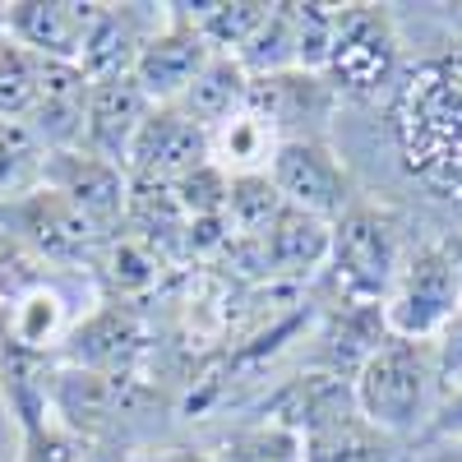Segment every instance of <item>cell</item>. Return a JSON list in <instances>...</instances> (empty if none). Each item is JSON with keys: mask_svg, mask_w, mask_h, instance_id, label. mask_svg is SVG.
<instances>
[{"mask_svg": "<svg viewBox=\"0 0 462 462\" xmlns=\"http://www.w3.org/2000/svg\"><path fill=\"white\" fill-rule=\"evenodd\" d=\"M393 139L420 189L462 204V51L430 56L402 74L393 93Z\"/></svg>", "mask_w": 462, "mask_h": 462, "instance_id": "1", "label": "cell"}, {"mask_svg": "<svg viewBox=\"0 0 462 462\" xmlns=\"http://www.w3.org/2000/svg\"><path fill=\"white\" fill-rule=\"evenodd\" d=\"M273 420L300 435L305 462H411L416 444L379 430L361 416L352 379L305 370L273 398Z\"/></svg>", "mask_w": 462, "mask_h": 462, "instance_id": "2", "label": "cell"}, {"mask_svg": "<svg viewBox=\"0 0 462 462\" xmlns=\"http://www.w3.org/2000/svg\"><path fill=\"white\" fill-rule=\"evenodd\" d=\"M352 393H356V407L365 420H374L379 430H389L420 448V439H426L430 420L444 402L430 342L383 333V342L356 370Z\"/></svg>", "mask_w": 462, "mask_h": 462, "instance_id": "3", "label": "cell"}, {"mask_svg": "<svg viewBox=\"0 0 462 462\" xmlns=\"http://www.w3.org/2000/svg\"><path fill=\"white\" fill-rule=\"evenodd\" d=\"M411 245L416 241L407 236V217L393 204L356 199L328 231L324 278L342 305H383Z\"/></svg>", "mask_w": 462, "mask_h": 462, "instance_id": "4", "label": "cell"}, {"mask_svg": "<svg viewBox=\"0 0 462 462\" xmlns=\"http://www.w3.org/2000/svg\"><path fill=\"white\" fill-rule=\"evenodd\" d=\"M407 74L402 32L389 5H333V47L324 79L337 102H383Z\"/></svg>", "mask_w": 462, "mask_h": 462, "instance_id": "5", "label": "cell"}, {"mask_svg": "<svg viewBox=\"0 0 462 462\" xmlns=\"http://www.w3.org/2000/svg\"><path fill=\"white\" fill-rule=\"evenodd\" d=\"M457 310H462V278L444 236L411 245L393 291L383 296V328L393 337L430 342Z\"/></svg>", "mask_w": 462, "mask_h": 462, "instance_id": "6", "label": "cell"}, {"mask_svg": "<svg viewBox=\"0 0 462 462\" xmlns=\"http://www.w3.org/2000/svg\"><path fill=\"white\" fill-rule=\"evenodd\" d=\"M0 231L14 236L32 259H42L51 268H84L97 259V250L106 241L79 208L47 185H37L32 195L0 208Z\"/></svg>", "mask_w": 462, "mask_h": 462, "instance_id": "7", "label": "cell"}, {"mask_svg": "<svg viewBox=\"0 0 462 462\" xmlns=\"http://www.w3.org/2000/svg\"><path fill=\"white\" fill-rule=\"evenodd\" d=\"M268 180H273V189L282 195L287 208L315 213L324 222H337L356 204L352 171H346V162L333 152L328 139H287V143H278Z\"/></svg>", "mask_w": 462, "mask_h": 462, "instance_id": "8", "label": "cell"}, {"mask_svg": "<svg viewBox=\"0 0 462 462\" xmlns=\"http://www.w3.org/2000/svg\"><path fill=\"white\" fill-rule=\"evenodd\" d=\"M42 185L56 189L60 199H69L102 236H116L130 217V176L125 167L93 158L88 148H60L47 152L42 162Z\"/></svg>", "mask_w": 462, "mask_h": 462, "instance_id": "9", "label": "cell"}, {"mask_svg": "<svg viewBox=\"0 0 462 462\" xmlns=\"http://www.w3.org/2000/svg\"><path fill=\"white\" fill-rule=\"evenodd\" d=\"M245 111H254L282 143L287 139H328V125L337 116V93L328 88L324 74H310V69L263 74V79H250Z\"/></svg>", "mask_w": 462, "mask_h": 462, "instance_id": "10", "label": "cell"}, {"mask_svg": "<svg viewBox=\"0 0 462 462\" xmlns=\"http://www.w3.org/2000/svg\"><path fill=\"white\" fill-rule=\"evenodd\" d=\"M208 162H213L208 158V130L195 125L171 102V106L148 111V121L130 148V158H125V176H130V185H176Z\"/></svg>", "mask_w": 462, "mask_h": 462, "instance_id": "11", "label": "cell"}, {"mask_svg": "<svg viewBox=\"0 0 462 462\" xmlns=\"http://www.w3.org/2000/svg\"><path fill=\"white\" fill-rule=\"evenodd\" d=\"M213 60V47L204 42V32L195 28L180 5H167L162 28L143 42L139 60H134V84L148 93L152 106H171L189 93V84L204 74V65Z\"/></svg>", "mask_w": 462, "mask_h": 462, "instance_id": "12", "label": "cell"}, {"mask_svg": "<svg viewBox=\"0 0 462 462\" xmlns=\"http://www.w3.org/2000/svg\"><path fill=\"white\" fill-rule=\"evenodd\" d=\"M148 93L134 84V74H116V79H88V106H84V143L93 158L125 167L130 148L148 121Z\"/></svg>", "mask_w": 462, "mask_h": 462, "instance_id": "13", "label": "cell"}, {"mask_svg": "<svg viewBox=\"0 0 462 462\" xmlns=\"http://www.w3.org/2000/svg\"><path fill=\"white\" fill-rule=\"evenodd\" d=\"M162 19H167V5H97L84 51H79V69L88 79L134 74L143 42L162 28Z\"/></svg>", "mask_w": 462, "mask_h": 462, "instance_id": "14", "label": "cell"}, {"mask_svg": "<svg viewBox=\"0 0 462 462\" xmlns=\"http://www.w3.org/2000/svg\"><path fill=\"white\" fill-rule=\"evenodd\" d=\"M69 333H74L69 300L47 278L19 291L10 305H0V352H10L19 361H42L47 352L65 346Z\"/></svg>", "mask_w": 462, "mask_h": 462, "instance_id": "15", "label": "cell"}, {"mask_svg": "<svg viewBox=\"0 0 462 462\" xmlns=\"http://www.w3.org/2000/svg\"><path fill=\"white\" fill-rule=\"evenodd\" d=\"M93 10L97 5H79V0H14L5 5V37H14L42 60L79 65Z\"/></svg>", "mask_w": 462, "mask_h": 462, "instance_id": "16", "label": "cell"}, {"mask_svg": "<svg viewBox=\"0 0 462 462\" xmlns=\"http://www.w3.org/2000/svg\"><path fill=\"white\" fill-rule=\"evenodd\" d=\"M84 106H88V74L69 60H42V84L28 111V134L47 152L84 143Z\"/></svg>", "mask_w": 462, "mask_h": 462, "instance_id": "17", "label": "cell"}, {"mask_svg": "<svg viewBox=\"0 0 462 462\" xmlns=\"http://www.w3.org/2000/svg\"><path fill=\"white\" fill-rule=\"evenodd\" d=\"M383 305H333L324 328H319V356L310 370L324 374H342V379H356V370L365 365V356L383 342Z\"/></svg>", "mask_w": 462, "mask_h": 462, "instance_id": "18", "label": "cell"}, {"mask_svg": "<svg viewBox=\"0 0 462 462\" xmlns=\"http://www.w3.org/2000/svg\"><path fill=\"white\" fill-rule=\"evenodd\" d=\"M328 231L333 222L315 217V213H300V208H282L278 222L254 241L263 263L273 273H315L328 259Z\"/></svg>", "mask_w": 462, "mask_h": 462, "instance_id": "19", "label": "cell"}, {"mask_svg": "<svg viewBox=\"0 0 462 462\" xmlns=\"http://www.w3.org/2000/svg\"><path fill=\"white\" fill-rule=\"evenodd\" d=\"M245 102H250V74L241 69L236 56H217V51H213V60L204 65V74L189 84V93H185L176 106H180L195 125H204V130L213 134V130H222V125L231 121V116H241Z\"/></svg>", "mask_w": 462, "mask_h": 462, "instance_id": "20", "label": "cell"}, {"mask_svg": "<svg viewBox=\"0 0 462 462\" xmlns=\"http://www.w3.org/2000/svg\"><path fill=\"white\" fill-rule=\"evenodd\" d=\"M278 143L282 139L268 130L254 111H241V116H231L222 130L208 134V158L226 180L231 176H268Z\"/></svg>", "mask_w": 462, "mask_h": 462, "instance_id": "21", "label": "cell"}, {"mask_svg": "<svg viewBox=\"0 0 462 462\" xmlns=\"http://www.w3.org/2000/svg\"><path fill=\"white\" fill-rule=\"evenodd\" d=\"M14 420H19V457L14 462H84L88 439H79L74 430H65L47 407V393H23L10 402Z\"/></svg>", "mask_w": 462, "mask_h": 462, "instance_id": "22", "label": "cell"}, {"mask_svg": "<svg viewBox=\"0 0 462 462\" xmlns=\"http://www.w3.org/2000/svg\"><path fill=\"white\" fill-rule=\"evenodd\" d=\"M180 10L195 19V28L217 56H241V47L268 14V0H204V5H180Z\"/></svg>", "mask_w": 462, "mask_h": 462, "instance_id": "23", "label": "cell"}, {"mask_svg": "<svg viewBox=\"0 0 462 462\" xmlns=\"http://www.w3.org/2000/svg\"><path fill=\"white\" fill-rule=\"evenodd\" d=\"M241 69L250 79H263V74H287L296 69V19L287 0H273L263 14V23L254 28V37L241 47Z\"/></svg>", "mask_w": 462, "mask_h": 462, "instance_id": "24", "label": "cell"}, {"mask_svg": "<svg viewBox=\"0 0 462 462\" xmlns=\"http://www.w3.org/2000/svg\"><path fill=\"white\" fill-rule=\"evenodd\" d=\"M42 162L47 148L28 134V125L0 121V208H10L42 185Z\"/></svg>", "mask_w": 462, "mask_h": 462, "instance_id": "25", "label": "cell"}, {"mask_svg": "<svg viewBox=\"0 0 462 462\" xmlns=\"http://www.w3.org/2000/svg\"><path fill=\"white\" fill-rule=\"evenodd\" d=\"M282 208H287V204H282V195L273 189V180H268V176H231L222 222H226L231 231H236V236L259 241L263 231L278 222V213H282Z\"/></svg>", "mask_w": 462, "mask_h": 462, "instance_id": "26", "label": "cell"}, {"mask_svg": "<svg viewBox=\"0 0 462 462\" xmlns=\"http://www.w3.org/2000/svg\"><path fill=\"white\" fill-rule=\"evenodd\" d=\"M217 462H305L300 457V435L282 420L263 416L254 426H241L222 439Z\"/></svg>", "mask_w": 462, "mask_h": 462, "instance_id": "27", "label": "cell"}, {"mask_svg": "<svg viewBox=\"0 0 462 462\" xmlns=\"http://www.w3.org/2000/svg\"><path fill=\"white\" fill-rule=\"evenodd\" d=\"M37 84H42V56H32L14 37H5L0 42V121L23 125L37 102Z\"/></svg>", "mask_w": 462, "mask_h": 462, "instance_id": "28", "label": "cell"}, {"mask_svg": "<svg viewBox=\"0 0 462 462\" xmlns=\"http://www.w3.org/2000/svg\"><path fill=\"white\" fill-rule=\"evenodd\" d=\"M291 19H296V69L324 74L333 47V5L305 0V5H291Z\"/></svg>", "mask_w": 462, "mask_h": 462, "instance_id": "29", "label": "cell"}, {"mask_svg": "<svg viewBox=\"0 0 462 462\" xmlns=\"http://www.w3.org/2000/svg\"><path fill=\"white\" fill-rule=\"evenodd\" d=\"M430 352H435V370H439V389L444 393L462 389V310L430 337Z\"/></svg>", "mask_w": 462, "mask_h": 462, "instance_id": "30", "label": "cell"}, {"mask_svg": "<svg viewBox=\"0 0 462 462\" xmlns=\"http://www.w3.org/2000/svg\"><path fill=\"white\" fill-rule=\"evenodd\" d=\"M435 444H444V448L462 444V389L444 393V402H439V411H435V420H430L426 439H420V448H435Z\"/></svg>", "mask_w": 462, "mask_h": 462, "instance_id": "31", "label": "cell"}, {"mask_svg": "<svg viewBox=\"0 0 462 462\" xmlns=\"http://www.w3.org/2000/svg\"><path fill=\"white\" fill-rule=\"evenodd\" d=\"M134 462H217V453L195 448V444H152V448L134 453Z\"/></svg>", "mask_w": 462, "mask_h": 462, "instance_id": "32", "label": "cell"}, {"mask_svg": "<svg viewBox=\"0 0 462 462\" xmlns=\"http://www.w3.org/2000/svg\"><path fill=\"white\" fill-rule=\"evenodd\" d=\"M84 462H134V457H130L121 444H106V439H97V444H88Z\"/></svg>", "mask_w": 462, "mask_h": 462, "instance_id": "33", "label": "cell"}, {"mask_svg": "<svg viewBox=\"0 0 462 462\" xmlns=\"http://www.w3.org/2000/svg\"><path fill=\"white\" fill-rule=\"evenodd\" d=\"M444 245H448V254H453V263H457V278H462V231L444 236Z\"/></svg>", "mask_w": 462, "mask_h": 462, "instance_id": "34", "label": "cell"}, {"mask_svg": "<svg viewBox=\"0 0 462 462\" xmlns=\"http://www.w3.org/2000/svg\"><path fill=\"white\" fill-rule=\"evenodd\" d=\"M453 23H457V32H462V5H453Z\"/></svg>", "mask_w": 462, "mask_h": 462, "instance_id": "35", "label": "cell"}, {"mask_svg": "<svg viewBox=\"0 0 462 462\" xmlns=\"http://www.w3.org/2000/svg\"><path fill=\"white\" fill-rule=\"evenodd\" d=\"M0 42H5V5H0Z\"/></svg>", "mask_w": 462, "mask_h": 462, "instance_id": "36", "label": "cell"}, {"mask_svg": "<svg viewBox=\"0 0 462 462\" xmlns=\"http://www.w3.org/2000/svg\"><path fill=\"white\" fill-rule=\"evenodd\" d=\"M448 453H453V462H462V444H453V448H448Z\"/></svg>", "mask_w": 462, "mask_h": 462, "instance_id": "37", "label": "cell"}]
</instances>
